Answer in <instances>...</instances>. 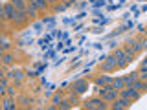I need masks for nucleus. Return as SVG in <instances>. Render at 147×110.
I'll use <instances>...</instances> for the list:
<instances>
[{
  "mask_svg": "<svg viewBox=\"0 0 147 110\" xmlns=\"http://www.w3.org/2000/svg\"><path fill=\"white\" fill-rule=\"evenodd\" d=\"M99 95L103 101H116L119 97V90L112 88V85L110 86H103V88H99Z\"/></svg>",
  "mask_w": 147,
  "mask_h": 110,
  "instance_id": "nucleus-1",
  "label": "nucleus"
},
{
  "mask_svg": "<svg viewBox=\"0 0 147 110\" xmlns=\"http://www.w3.org/2000/svg\"><path fill=\"white\" fill-rule=\"evenodd\" d=\"M118 64H116V57H107L105 61H101V72L103 73H109L112 70H116Z\"/></svg>",
  "mask_w": 147,
  "mask_h": 110,
  "instance_id": "nucleus-2",
  "label": "nucleus"
},
{
  "mask_svg": "<svg viewBox=\"0 0 147 110\" xmlns=\"http://www.w3.org/2000/svg\"><path fill=\"white\" fill-rule=\"evenodd\" d=\"M119 95H125V97H129L131 101H136V99H140L142 92H140V90H136L134 86H127L125 90H121V94H119Z\"/></svg>",
  "mask_w": 147,
  "mask_h": 110,
  "instance_id": "nucleus-3",
  "label": "nucleus"
},
{
  "mask_svg": "<svg viewBox=\"0 0 147 110\" xmlns=\"http://www.w3.org/2000/svg\"><path fill=\"white\" fill-rule=\"evenodd\" d=\"M131 103H132V101L129 99V97H125V95H119V97L116 99V103H112V108L114 110H123V108H129V107H131Z\"/></svg>",
  "mask_w": 147,
  "mask_h": 110,
  "instance_id": "nucleus-4",
  "label": "nucleus"
},
{
  "mask_svg": "<svg viewBox=\"0 0 147 110\" xmlns=\"http://www.w3.org/2000/svg\"><path fill=\"white\" fill-rule=\"evenodd\" d=\"M85 108H90V110H105L107 105L103 103V99H90L85 103Z\"/></svg>",
  "mask_w": 147,
  "mask_h": 110,
  "instance_id": "nucleus-5",
  "label": "nucleus"
},
{
  "mask_svg": "<svg viewBox=\"0 0 147 110\" xmlns=\"http://www.w3.org/2000/svg\"><path fill=\"white\" fill-rule=\"evenodd\" d=\"M15 13H17V7L13 6L11 2H7V4H4L0 17H2V18H13V15H15Z\"/></svg>",
  "mask_w": 147,
  "mask_h": 110,
  "instance_id": "nucleus-6",
  "label": "nucleus"
},
{
  "mask_svg": "<svg viewBox=\"0 0 147 110\" xmlns=\"http://www.w3.org/2000/svg\"><path fill=\"white\" fill-rule=\"evenodd\" d=\"M74 90H76V94H85L86 90H88V81L86 79H79L74 82Z\"/></svg>",
  "mask_w": 147,
  "mask_h": 110,
  "instance_id": "nucleus-7",
  "label": "nucleus"
},
{
  "mask_svg": "<svg viewBox=\"0 0 147 110\" xmlns=\"http://www.w3.org/2000/svg\"><path fill=\"white\" fill-rule=\"evenodd\" d=\"M136 79H140V72H131L129 75H125V77H123V81H125V88H127V86H132Z\"/></svg>",
  "mask_w": 147,
  "mask_h": 110,
  "instance_id": "nucleus-8",
  "label": "nucleus"
},
{
  "mask_svg": "<svg viewBox=\"0 0 147 110\" xmlns=\"http://www.w3.org/2000/svg\"><path fill=\"white\" fill-rule=\"evenodd\" d=\"M28 17H30V15H28V11H22V9H17V13L13 15V18H11V20L15 22V24H18V22H24Z\"/></svg>",
  "mask_w": 147,
  "mask_h": 110,
  "instance_id": "nucleus-9",
  "label": "nucleus"
},
{
  "mask_svg": "<svg viewBox=\"0 0 147 110\" xmlns=\"http://www.w3.org/2000/svg\"><path fill=\"white\" fill-rule=\"evenodd\" d=\"M112 81H114V79H112V77H110V75H101L99 79L96 81V85L103 88V86H110V85H112Z\"/></svg>",
  "mask_w": 147,
  "mask_h": 110,
  "instance_id": "nucleus-10",
  "label": "nucleus"
},
{
  "mask_svg": "<svg viewBox=\"0 0 147 110\" xmlns=\"http://www.w3.org/2000/svg\"><path fill=\"white\" fill-rule=\"evenodd\" d=\"M7 77H11V79H15V82L18 85V82L22 81V77H24V73H22V70H18V68H17V70L9 72V73H7Z\"/></svg>",
  "mask_w": 147,
  "mask_h": 110,
  "instance_id": "nucleus-11",
  "label": "nucleus"
},
{
  "mask_svg": "<svg viewBox=\"0 0 147 110\" xmlns=\"http://www.w3.org/2000/svg\"><path fill=\"white\" fill-rule=\"evenodd\" d=\"M112 88H116V90H119V92L125 88V81H123V77H116V79L112 81Z\"/></svg>",
  "mask_w": 147,
  "mask_h": 110,
  "instance_id": "nucleus-12",
  "label": "nucleus"
},
{
  "mask_svg": "<svg viewBox=\"0 0 147 110\" xmlns=\"http://www.w3.org/2000/svg\"><path fill=\"white\" fill-rule=\"evenodd\" d=\"M132 86H134L136 90L144 92V90H147V81H144V79H136V81H134V85H132Z\"/></svg>",
  "mask_w": 147,
  "mask_h": 110,
  "instance_id": "nucleus-13",
  "label": "nucleus"
},
{
  "mask_svg": "<svg viewBox=\"0 0 147 110\" xmlns=\"http://www.w3.org/2000/svg\"><path fill=\"white\" fill-rule=\"evenodd\" d=\"M127 30H129V28H127V24H121V26H118V30L114 31V33H110V35H109V39H114V37H118V35L125 33Z\"/></svg>",
  "mask_w": 147,
  "mask_h": 110,
  "instance_id": "nucleus-14",
  "label": "nucleus"
},
{
  "mask_svg": "<svg viewBox=\"0 0 147 110\" xmlns=\"http://www.w3.org/2000/svg\"><path fill=\"white\" fill-rule=\"evenodd\" d=\"M40 22H42L44 26H48V30H52V28H55V17H44Z\"/></svg>",
  "mask_w": 147,
  "mask_h": 110,
  "instance_id": "nucleus-15",
  "label": "nucleus"
},
{
  "mask_svg": "<svg viewBox=\"0 0 147 110\" xmlns=\"http://www.w3.org/2000/svg\"><path fill=\"white\" fill-rule=\"evenodd\" d=\"M9 2H11L17 9H22V11H26V9H28V6H26L24 0H9Z\"/></svg>",
  "mask_w": 147,
  "mask_h": 110,
  "instance_id": "nucleus-16",
  "label": "nucleus"
},
{
  "mask_svg": "<svg viewBox=\"0 0 147 110\" xmlns=\"http://www.w3.org/2000/svg\"><path fill=\"white\" fill-rule=\"evenodd\" d=\"M88 2H90V6L92 7H105V6H107V0H88Z\"/></svg>",
  "mask_w": 147,
  "mask_h": 110,
  "instance_id": "nucleus-17",
  "label": "nucleus"
},
{
  "mask_svg": "<svg viewBox=\"0 0 147 110\" xmlns=\"http://www.w3.org/2000/svg\"><path fill=\"white\" fill-rule=\"evenodd\" d=\"M26 11H28V15H30V17H37V13H39V7H37L35 4H30Z\"/></svg>",
  "mask_w": 147,
  "mask_h": 110,
  "instance_id": "nucleus-18",
  "label": "nucleus"
},
{
  "mask_svg": "<svg viewBox=\"0 0 147 110\" xmlns=\"http://www.w3.org/2000/svg\"><path fill=\"white\" fill-rule=\"evenodd\" d=\"M2 107H4V108H6V110H15V105H13V101H11V99H9V97L2 101Z\"/></svg>",
  "mask_w": 147,
  "mask_h": 110,
  "instance_id": "nucleus-19",
  "label": "nucleus"
},
{
  "mask_svg": "<svg viewBox=\"0 0 147 110\" xmlns=\"http://www.w3.org/2000/svg\"><path fill=\"white\" fill-rule=\"evenodd\" d=\"M31 42H33V39H31V37H22V39L20 40H18V46H28V44H31Z\"/></svg>",
  "mask_w": 147,
  "mask_h": 110,
  "instance_id": "nucleus-20",
  "label": "nucleus"
},
{
  "mask_svg": "<svg viewBox=\"0 0 147 110\" xmlns=\"http://www.w3.org/2000/svg\"><path fill=\"white\" fill-rule=\"evenodd\" d=\"M59 108H64V110H68V108H74V105L70 103V101H61V103L57 105Z\"/></svg>",
  "mask_w": 147,
  "mask_h": 110,
  "instance_id": "nucleus-21",
  "label": "nucleus"
},
{
  "mask_svg": "<svg viewBox=\"0 0 147 110\" xmlns=\"http://www.w3.org/2000/svg\"><path fill=\"white\" fill-rule=\"evenodd\" d=\"M86 15H88V13H86V11H81V13H77L76 17H72V18H74V24H76L77 20H83V18H85Z\"/></svg>",
  "mask_w": 147,
  "mask_h": 110,
  "instance_id": "nucleus-22",
  "label": "nucleus"
},
{
  "mask_svg": "<svg viewBox=\"0 0 147 110\" xmlns=\"http://www.w3.org/2000/svg\"><path fill=\"white\" fill-rule=\"evenodd\" d=\"M35 6L39 9H44L46 6H48V0H35Z\"/></svg>",
  "mask_w": 147,
  "mask_h": 110,
  "instance_id": "nucleus-23",
  "label": "nucleus"
},
{
  "mask_svg": "<svg viewBox=\"0 0 147 110\" xmlns=\"http://www.w3.org/2000/svg\"><path fill=\"white\" fill-rule=\"evenodd\" d=\"M140 79L147 81V66H142L140 68Z\"/></svg>",
  "mask_w": 147,
  "mask_h": 110,
  "instance_id": "nucleus-24",
  "label": "nucleus"
},
{
  "mask_svg": "<svg viewBox=\"0 0 147 110\" xmlns=\"http://www.w3.org/2000/svg\"><path fill=\"white\" fill-rule=\"evenodd\" d=\"M42 28H44V24H42V22H35V24H33V28H31V30H35L37 33H40V31H42Z\"/></svg>",
  "mask_w": 147,
  "mask_h": 110,
  "instance_id": "nucleus-25",
  "label": "nucleus"
},
{
  "mask_svg": "<svg viewBox=\"0 0 147 110\" xmlns=\"http://www.w3.org/2000/svg\"><path fill=\"white\" fill-rule=\"evenodd\" d=\"M114 57L116 59H125V50H116V52H114Z\"/></svg>",
  "mask_w": 147,
  "mask_h": 110,
  "instance_id": "nucleus-26",
  "label": "nucleus"
},
{
  "mask_svg": "<svg viewBox=\"0 0 147 110\" xmlns=\"http://www.w3.org/2000/svg\"><path fill=\"white\" fill-rule=\"evenodd\" d=\"M142 50H144V48H142V42H132V52H134V53L142 52Z\"/></svg>",
  "mask_w": 147,
  "mask_h": 110,
  "instance_id": "nucleus-27",
  "label": "nucleus"
},
{
  "mask_svg": "<svg viewBox=\"0 0 147 110\" xmlns=\"http://www.w3.org/2000/svg\"><path fill=\"white\" fill-rule=\"evenodd\" d=\"M2 61H4V64H11L13 62V55H9V53H6L2 57Z\"/></svg>",
  "mask_w": 147,
  "mask_h": 110,
  "instance_id": "nucleus-28",
  "label": "nucleus"
},
{
  "mask_svg": "<svg viewBox=\"0 0 147 110\" xmlns=\"http://www.w3.org/2000/svg\"><path fill=\"white\" fill-rule=\"evenodd\" d=\"M55 11H59V13L66 11V4H55Z\"/></svg>",
  "mask_w": 147,
  "mask_h": 110,
  "instance_id": "nucleus-29",
  "label": "nucleus"
},
{
  "mask_svg": "<svg viewBox=\"0 0 147 110\" xmlns=\"http://www.w3.org/2000/svg\"><path fill=\"white\" fill-rule=\"evenodd\" d=\"M72 52H76V46H66V48L63 50L64 55H68V53H72Z\"/></svg>",
  "mask_w": 147,
  "mask_h": 110,
  "instance_id": "nucleus-30",
  "label": "nucleus"
},
{
  "mask_svg": "<svg viewBox=\"0 0 147 110\" xmlns=\"http://www.w3.org/2000/svg\"><path fill=\"white\" fill-rule=\"evenodd\" d=\"M59 39H61V40L70 39V33H68V31H61V33H59Z\"/></svg>",
  "mask_w": 147,
  "mask_h": 110,
  "instance_id": "nucleus-31",
  "label": "nucleus"
},
{
  "mask_svg": "<svg viewBox=\"0 0 147 110\" xmlns=\"http://www.w3.org/2000/svg\"><path fill=\"white\" fill-rule=\"evenodd\" d=\"M90 31H94V33H103V26H94V28H90Z\"/></svg>",
  "mask_w": 147,
  "mask_h": 110,
  "instance_id": "nucleus-32",
  "label": "nucleus"
},
{
  "mask_svg": "<svg viewBox=\"0 0 147 110\" xmlns=\"http://www.w3.org/2000/svg\"><path fill=\"white\" fill-rule=\"evenodd\" d=\"M121 6L119 4H112V6H107V11H116V9H119Z\"/></svg>",
  "mask_w": 147,
  "mask_h": 110,
  "instance_id": "nucleus-33",
  "label": "nucleus"
},
{
  "mask_svg": "<svg viewBox=\"0 0 147 110\" xmlns=\"http://www.w3.org/2000/svg\"><path fill=\"white\" fill-rule=\"evenodd\" d=\"M53 50H55V48H53ZM53 50H48V52L44 53V59H52L53 55H55V52H53Z\"/></svg>",
  "mask_w": 147,
  "mask_h": 110,
  "instance_id": "nucleus-34",
  "label": "nucleus"
},
{
  "mask_svg": "<svg viewBox=\"0 0 147 110\" xmlns=\"http://www.w3.org/2000/svg\"><path fill=\"white\" fill-rule=\"evenodd\" d=\"M46 70V62H42V64H37V72H39V73H42Z\"/></svg>",
  "mask_w": 147,
  "mask_h": 110,
  "instance_id": "nucleus-35",
  "label": "nucleus"
},
{
  "mask_svg": "<svg viewBox=\"0 0 147 110\" xmlns=\"http://www.w3.org/2000/svg\"><path fill=\"white\" fill-rule=\"evenodd\" d=\"M59 33H61V31H57V28H52V30H50V35H52L53 39H55V37H57Z\"/></svg>",
  "mask_w": 147,
  "mask_h": 110,
  "instance_id": "nucleus-36",
  "label": "nucleus"
},
{
  "mask_svg": "<svg viewBox=\"0 0 147 110\" xmlns=\"http://www.w3.org/2000/svg\"><path fill=\"white\" fill-rule=\"evenodd\" d=\"M64 4H66V7H72V6H77V2H76V0H66V2H64Z\"/></svg>",
  "mask_w": 147,
  "mask_h": 110,
  "instance_id": "nucleus-37",
  "label": "nucleus"
},
{
  "mask_svg": "<svg viewBox=\"0 0 147 110\" xmlns=\"http://www.w3.org/2000/svg\"><path fill=\"white\" fill-rule=\"evenodd\" d=\"M9 46H11V44H9L6 39H4V42H2V50H4V52H6V50H9Z\"/></svg>",
  "mask_w": 147,
  "mask_h": 110,
  "instance_id": "nucleus-38",
  "label": "nucleus"
},
{
  "mask_svg": "<svg viewBox=\"0 0 147 110\" xmlns=\"http://www.w3.org/2000/svg\"><path fill=\"white\" fill-rule=\"evenodd\" d=\"M61 101H63V97H61V95H53V103H55V105H59Z\"/></svg>",
  "mask_w": 147,
  "mask_h": 110,
  "instance_id": "nucleus-39",
  "label": "nucleus"
},
{
  "mask_svg": "<svg viewBox=\"0 0 147 110\" xmlns=\"http://www.w3.org/2000/svg\"><path fill=\"white\" fill-rule=\"evenodd\" d=\"M92 48H96V50H103V44H101V42H94V44H92Z\"/></svg>",
  "mask_w": 147,
  "mask_h": 110,
  "instance_id": "nucleus-40",
  "label": "nucleus"
},
{
  "mask_svg": "<svg viewBox=\"0 0 147 110\" xmlns=\"http://www.w3.org/2000/svg\"><path fill=\"white\" fill-rule=\"evenodd\" d=\"M28 75H30V77H37V75H39V72H37V70H30V72H28Z\"/></svg>",
  "mask_w": 147,
  "mask_h": 110,
  "instance_id": "nucleus-41",
  "label": "nucleus"
},
{
  "mask_svg": "<svg viewBox=\"0 0 147 110\" xmlns=\"http://www.w3.org/2000/svg\"><path fill=\"white\" fill-rule=\"evenodd\" d=\"M125 24H127V28H134V26H136V22H134V20H127Z\"/></svg>",
  "mask_w": 147,
  "mask_h": 110,
  "instance_id": "nucleus-42",
  "label": "nucleus"
},
{
  "mask_svg": "<svg viewBox=\"0 0 147 110\" xmlns=\"http://www.w3.org/2000/svg\"><path fill=\"white\" fill-rule=\"evenodd\" d=\"M83 30V24H74V31H81Z\"/></svg>",
  "mask_w": 147,
  "mask_h": 110,
  "instance_id": "nucleus-43",
  "label": "nucleus"
},
{
  "mask_svg": "<svg viewBox=\"0 0 147 110\" xmlns=\"http://www.w3.org/2000/svg\"><path fill=\"white\" fill-rule=\"evenodd\" d=\"M138 31H142V33H145L147 30H145V26H144V24H138Z\"/></svg>",
  "mask_w": 147,
  "mask_h": 110,
  "instance_id": "nucleus-44",
  "label": "nucleus"
},
{
  "mask_svg": "<svg viewBox=\"0 0 147 110\" xmlns=\"http://www.w3.org/2000/svg\"><path fill=\"white\" fill-rule=\"evenodd\" d=\"M63 61H64V57H59V59H55V62H53V64H55V66H59V64H61Z\"/></svg>",
  "mask_w": 147,
  "mask_h": 110,
  "instance_id": "nucleus-45",
  "label": "nucleus"
},
{
  "mask_svg": "<svg viewBox=\"0 0 147 110\" xmlns=\"http://www.w3.org/2000/svg\"><path fill=\"white\" fill-rule=\"evenodd\" d=\"M20 103H24V105H28V103H31V101L28 99V97H20Z\"/></svg>",
  "mask_w": 147,
  "mask_h": 110,
  "instance_id": "nucleus-46",
  "label": "nucleus"
},
{
  "mask_svg": "<svg viewBox=\"0 0 147 110\" xmlns=\"http://www.w3.org/2000/svg\"><path fill=\"white\" fill-rule=\"evenodd\" d=\"M129 17H131V13H123V15H121L123 20H129Z\"/></svg>",
  "mask_w": 147,
  "mask_h": 110,
  "instance_id": "nucleus-47",
  "label": "nucleus"
},
{
  "mask_svg": "<svg viewBox=\"0 0 147 110\" xmlns=\"http://www.w3.org/2000/svg\"><path fill=\"white\" fill-rule=\"evenodd\" d=\"M7 94H9V95L13 97V95H15V90H13V88H7Z\"/></svg>",
  "mask_w": 147,
  "mask_h": 110,
  "instance_id": "nucleus-48",
  "label": "nucleus"
},
{
  "mask_svg": "<svg viewBox=\"0 0 147 110\" xmlns=\"http://www.w3.org/2000/svg\"><path fill=\"white\" fill-rule=\"evenodd\" d=\"M140 11H142V13H147V4H145V6H142V7H140Z\"/></svg>",
  "mask_w": 147,
  "mask_h": 110,
  "instance_id": "nucleus-49",
  "label": "nucleus"
},
{
  "mask_svg": "<svg viewBox=\"0 0 147 110\" xmlns=\"http://www.w3.org/2000/svg\"><path fill=\"white\" fill-rule=\"evenodd\" d=\"M142 66H147V57L144 59V61H142V64H140V68H142Z\"/></svg>",
  "mask_w": 147,
  "mask_h": 110,
  "instance_id": "nucleus-50",
  "label": "nucleus"
},
{
  "mask_svg": "<svg viewBox=\"0 0 147 110\" xmlns=\"http://www.w3.org/2000/svg\"><path fill=\"white\" fill-rule=\"evenodd\" d=\"M118 4H119V6H125V4H127V0H119Z\"/></svg>",
  "mask_w": 147,
  "mask_h": 110,
  "instance_id": "nucleus-51",
  "label": "nucleus"
},
{
  "mask_svg": "<svg viewBox=\"0 0 147 110\" xmlns=\"http://www.w3.org/2000/svg\"><path fill=\"white\" fill-rule=\"evenodd\" d=\"M48 2H55V0H48Z\"/></svg>",
  "mask_w": 147,
  "mask_h": 110,
  "instance_id": "nucleus-52",
  "label": "nucleus"
},
{
  "mask_svg": "<svg viewBox=\"0 0 147 110\" xmlns=\"http://www.w3.org/2000/svg\"><path fill=\"white\" fill-rule=\"evenodd\" d=\"M107 2H110V0H107Z\"/></svg>",
  "mask_w": 147,
  "mask_h": 110,
  "instance_id": "nucleus-53",
  "label": "nucleus"
}]
</instances>
